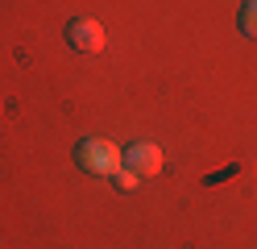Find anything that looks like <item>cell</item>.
<instances>
[{"mask_svg":"<svg viewBox=\"0 0 257 249\" xmlns=\"http://www.w3.org/2000/svg\"><path fill=\"white\" fill-rule=\"evenodd\" d=\"M75 162H79V171H87L95 179H108L112 171L124 166V149L108 137H83L79 149H75Z\"/></svg>","mask_w":257,"mask_h":249,"instance_id":"cell-1","label":"cell"},{"mask_svg":"<svg viewBox=\"0 0 257 249\" xmlns=\"http://www.w3.org/2000/svg\"><path fill=\"white\" fill-rule=\"evenodd\" d=\"M67 42H71V50H79V54H100L104 50V25L91 21V17H75V21L67 25Z\"/></svg>","mask_w":257,"mask_h":249,"instance_id":"cell-2","label":"cell"},{"mask_svg":"<svg viewBox=\"0 0 257 249\" xmlns=\"http://www.w3.org/2000/svg\"><path fill=\"white\" fill-rule=\"evenodd\" d=\"M124 166H128V171H133L137 179H150V175L162 171V149H158L154 141H137V145H128Z\"/></svg>","mask_w":257,"mask_h":249,"instance_id":"cell-3","label":"cell"},{"mask_svg":"<svg viewBox=\"0 0 257 249\" xmlns=\"http://www.w3.org/2000/svg\"><path fill=\"white\" fill-rule=\"evenodd\" d=\"M240 29L257 38V0H245V9H240Z\"/></svg>","mask_w":257,"mask_h":249,"instance_id":"cell-4","label":"cell"},{"mask_svg":"<svg viewBox=\"0 0 257 249\" xmlns=\"http://www.w3.org/2000/svg\"><path fill=\"white\" fill-rule=\"evenodd\" d=\"M108 179H112V183H116V191H133V187H137V175H133V171H128V166H120V171H112Z\"/></svg>","mask_w":257,"mask_h":249,"instance_id":"cell-5","label":"cell"}]
</instances>
